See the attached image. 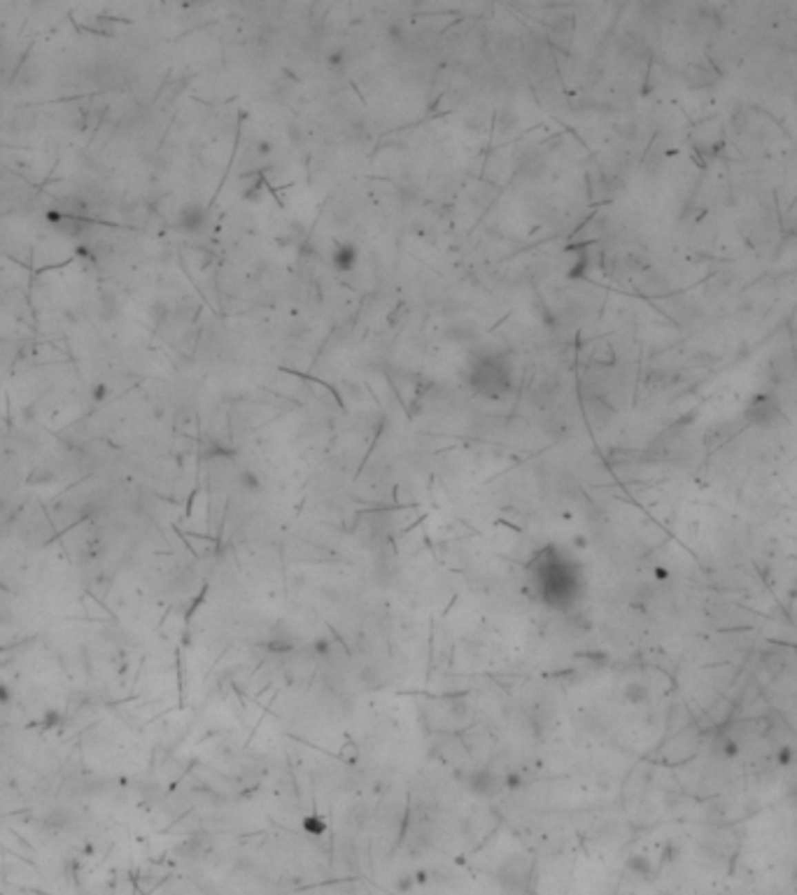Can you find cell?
Wrapping results in <instances>:
<instances>
[{"instance_id":"6da1fadb","label":"cell","mask_w":797,"mask_h":895,"mask_svg":"<svg viewBox=\"0 0 797 895\" xmlns=\"http://www.w3.org/2000/svg\"><path fill=\"white\" fill-rule=\"evenodd\" d=\"M469 383L485 396H501L513 390V364L504 352H481L471 359Z\"/></svg>"},{"instance_id":"7a4b0ae2","label":"cell","mask_w":797,"mask_h":895,"mask_svg":"<svg viewBox=\"0 0 797 895\" xmlns=\"http://www.w3.org/2000/svg\"><path fill=\"white\" fill-rule=\"evenodd\" d=\"M208 224V210L199 203H187L177 210L175 217V229L185 231V234H199Z\"/></svg>"},{"instance_id":"3957f363","label":"cell","mask_w":797,"mask_h":895,"mask_svg":"<svg viewBox=\"0 0 797 895\" xmlns=\"http://www.w3.org/2000/svg\"><path fill=\"white\" fill-rule=\"evenodd\" d=\"M357 257H359V252L354 245L341 243L334 252V266L339 268V271H350V268H354V263H357Z\"/></svg>"},{"instance_id":"277c9868","label":"cell","mask_w":797,"mask_h":895,"mask_svg":"<svg viewBox=\"0 0 797 895\" xmlns=\"http://www.w3.org/2000/svg\"><path fill=\"white\" fill-rule=\"evenodd\" d=\"M774 413H776V403L771 396H758V399L749 406V415L751 418H756L758 422H765L769 415H774Z\"/></svg>"},{"instance_id":"5b68a950","label":"cell","mask_w":797,"mask_h":895,"mask_svg":"<svg viewBox=\"0 0 797 895\" xmlns=\"http://www.w3.org/2000/svg\"><path fill=\"white\" fill-rule=\"evenodd\" d=\"M105 392H108L105 385H96V388H94V399H103V396H105Z\"/></svg>"}]
</instances>
